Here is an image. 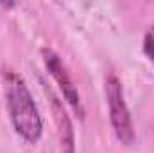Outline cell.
<instances>
[{
    "instance_id": "cell-4",
    "label": "cell",
    "mask_w": 154,
    "mask_h": 153,
    "mask_svg": "<svg viewBox=\"0 0 154 153\" xmlns=\"http://www.w3.org/2000/svg\"><path fill=\"white\" fill-rule=\"evenodd\" d=\"M143 52L154 61V27L149 29V33L143 38Z\"/></svg>"
},
{
    "instance_id": "cell-1",
    "label": "cell",
    "mask_w": 154,
    "mask_h": 153,
    "mask_svg": "<svg viewBox=\"0 0 154 153\" xmlns=\"http://www.w3.org/2000/svg\"><path fill=\"white\" fill-rule=\"evenodd\" d=\"M5 81V99L11 121L14 124V130L29 142H36L41 137V117L38 106L34 105V99L25 85V81L13 70L4 72Z\"/></svg>"
},
{
    "instance_id": "cell-3",
    "label": "cell",
    "mask_w": 154,
    "mask_h": 153,
    "mask_svg": "<svg viewBox=\"0 0 154 153\" xmlns=\"http://www.w3.org/2000/svg\"><path fill=\"white\" fill-rule=\"evenodd\" d=\"M41 54H43V61H45L47 70L50 72V76L57 81V85H59V88H61L65 99H66L68 105L74 108V112L82 119V117H84V110H82L81 96H79V92H77L75 83L72 81V77H70V74H68L66 67L61 63L59 56H57L52 49H43Z\"/></svg>"
},
{
    "instance_id": "cell-2",
    "label": "cell",
    "mask_w": 154,
    "mask_h": 153,
    "mask_svg": "<svg viewBox=\"0 0 154 153\" xmlns=\"http://www.w3.org/2000/svg\"><path fill=\"white\" fill-rule=\"evenodd\" d=\"M106 97L109 105V119L111 126L115 130L116 139L122 144H133L134 142V130L131 122V115L127 110L125 99H124V90L122 83L115 76H109L106 79Z\"/></svg>"
}]
</instances>
